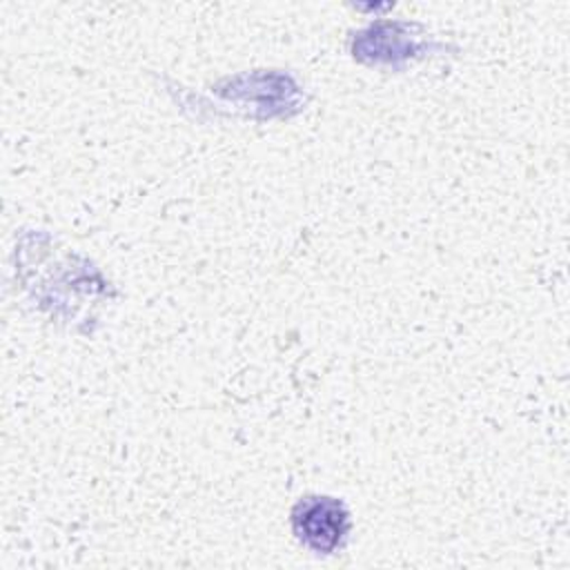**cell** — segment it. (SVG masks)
<instances>
[{
	"label": "cell",
	"mask_w": 570,
	"mask_h": 570,
	"mask_svg": "<svg viewBox=\"0 0 570 570\" xmlns=\"http://www.w3.org/2000/svg\"><path fill=\"white\" fill-rule=\"evenodd\" d=\"M292 530L305 548L318 554H332L345 543L350 512L338 499L305 497L292 510Z\"/></svg>",
	"instance_id": "6da1fadb"
}]
</instances>
